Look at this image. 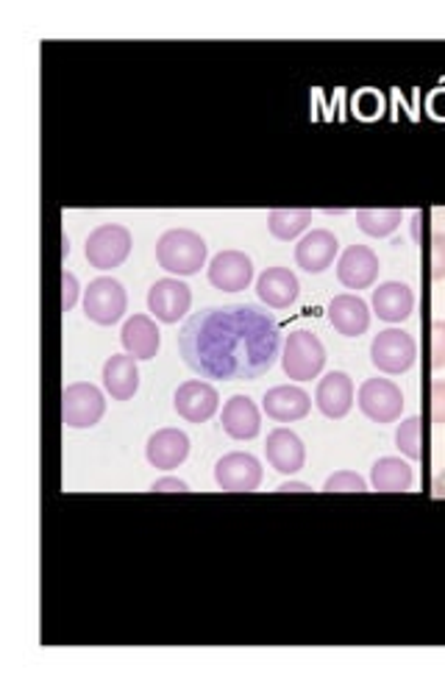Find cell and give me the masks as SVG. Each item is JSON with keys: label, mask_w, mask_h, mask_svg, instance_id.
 Instances as JSON below:
<instances>
[{"label": "cell", "mask_w": 445, "mask_h": 687, "mask_svg": "<svg viewBox=\"0 0 445 687\" xmlns=\"http://www.w3.org/2000/svg\"><path fill=\"white\" fill-rule=\"evenodd\" d=\"M418 360V346L414 337L401 332V328H387L378 332L376 340L371 342V362L387 376H401Z\"/></svg>", "instance_id": "277c9868"}, {"label": "cell", "mask_w": 445, "mask_h": 687, "mask_svg": "<svg viewBox=\"0 0 445 687\" xmlns=\"http://www.w3.org/2000/svg\"><path fill=\"white\" fill-rule=\"evenodd\" d=\"M298 292H301L298 276L287 267H267L256 279V296L270 310H290L298 301Z\"/></svg>", "instance_id": "2e32d148"}, {"label": "cell", "mask_w": 445, "mask_h": 687, "mask_svg": "<svg viewBox=\"0 0 445 687\" xmlns=\"http://www.w3.org/2000/svg\"><path fill=\"white\" fill-rule=\"evenodd\" d=\"M154 493H187V482H181V479H173V477H165V479H156L154 482Z\"/></svg>", "instance_id": "836d02e7"}, {"label": "cell", "mask_w": 445, "mask_h": 687, "mask_svg": "<svg viewBox=\"0 0 445 687\" xmlns=\"http://www.w3.org/2000/svg\"><path fill=\"white\" fill-rule=\"evenodd\" d=\"M215 482L226 493H251L262 484V465L254 454L231 451L217 459Z\"/></svg>", "instance_id": "9c48e42d"}, {"label": "cell", "mask_w": 445, "mask_h": 687, "mask_svg": "<svg viewBox=\"0 0 445 687\" xmlns=\"http://www.w3.org/2000/svg\"><path fill=\"white\" fill-rule=\"evenodd\" d=\"M104 393L87 382L68 384L62 393V421L70 429H93L104 418Z\"/></svg>", "instance_id": "52a82bcc"}, {"label": "cell", "mask_w": 445, "mask_h": 687, "mask_svg": "<svg viewBox=\"0 0 445 687\" xmlns=\"http://www.w3.org/2000/svg\"><path fill=\"white\" fill-rule=\"evenodd\" d=\"M179 351L201 378L254 382L278 360L281 332L267 312L251 304L206 306L181 326Z\"/></svg>", "instance_id": "6da1fadb"}, {"label": "cell", "mask_w": 445, "mask_h": 687, "mask_svg": "<svg viewBox=\"0 0 445 687\" xmlns=\"http://www.w3.org/2000/svg\"><path fill=\"white\" fill-rule=\"evenodd\" d=\"M222 432L231 439H254L262 432L260 407L248 396H234L222 407Z\"/></svg>", "instance_id": "44dd1931"}, {"label": "cell", "mask_w": 445, "mask_h": 687, "mask_svg": "<svg viewBox=\"0 0 445 687\" xmlns=\"http://www.w3.org/2000/svg\"><path fill=\"white\" fill-rule=\"evenodd\" d=\"M120 340H123V348L129 357H134V360H154L156 353H159V346H161V337H159V328H156V323L151 321L148 315H134L125 321L123 326V335H120Z\"/></svg>", "instance_id": "603a6c76"}, {"label": "cell", "mask_w": 445, "mask_h": 687, "mask_svg": "<svg viewBox=\"0 0 445 687\" xmlns=\"http://www.w3.org/2000/svg\"><path fill=\"white\" fill-rule=\"evenodd\" d=\"M414 292L404 281H384L373 290V312L384 323H401L412 315Z\"/></svg>", "instance_id": "7402d4cb"}, {"label": "cell", "mask_w": 445, "mask_h": 687, "mask_svg": "<svg viewBox=\"0 0 445 687\" xmlns=\"http://www.w3.org/2000/svg\"><path fill=\"white\" fill-rule=\"evenodd\" d=\"M173 403L176 412H179L184 421L206 423L215 415L217 407H220V396H217V390L212 384L201 382V378H190V382H184L179 390H176Z\"/></svg>", "instance_id": "7c38bea8"}, {"label": "cell", "mask_w": 445, "mask_h": 687, "mask_svg": "<svg viewBox=\"0 0 445 687\" xmlns=\"http://www.w3.org/2000/svg\"><path fill=\"white\" fill-rule=\"evenodd\" d=\"M262 409H265L267 418H273V421L292 423V421H303V418L310 415L312 401L301 387L278 384V387H273V390L265 393V398H262Z\"/></svg>", "instance_id": "e0dca14e"}, {"label": "cell", "mask_w": 445, "mask_h": 687, "mask_svg": "<svg viewBox=\"0 0 445 687\" xmlns=\"http://www.w3.org/2000/svg\"><path fill=\"white\" fill-rule=\"evenodd\" d=\"M432 421L445 423V378L432 382Z\"/></svg>", "instance_id": "d6a6232c"}, {"label": "cell", "mask_w": 445, "mask_h": 687, "mask_svg": "<svg viewBox=\"0 0 445 687\" xmlns=\"http://www.w3.org/2000/svg\"><path fill=\"white\" fill-rule=\"evenodd\" d=\"M340 251V242L328 229H315L296 245V262L306 273H323L332 267L334 256Z\"/></svg>", "instance_id": "ffe728a7"}, {"label": "cell", "mask_w": 445, "mask_h": 687, "mask_svg": "<svg viewBox=\"0 0 445 687\" xmlns=\"http://www.w3.org/2000/svg\"><path fill=\"white\" fill-rule=\"evenodd\" d=\"M131 254V234L125 226L106 224L98 226L87 237V260L98 270H115L123 265Z\"/></svg>", "instance_id": "ba28073f"}, {"label": "cell", "mask_w": 445, "mask_h": 687, "mask_svg": "<svg viewBox=\"0 0 445 687\" xmlns=\"http://www.w3.org/2000/svg\"><path fill=\"white\" fill-rule=\"evenodd\" d=\"M278 493H310V487H306L303 482H287L278 487Z\"/></svg>", "instance_id": "e575fe53"}, {"label": "cell", "mask_w": 445, "mask_h": 687, "mask_svg": "<svg viewBox=\"0 0 445 687\" xmlns=\"http://www.w3.org/2000/svg\"><path fill=\"white\" fill-rule=\"evenodd\" d=\"M156 262L176 276H195L206 265L204 237L190 229H170L156 242Z\"/></svg>", "instance_id": "7a4b0ae2"}, {"label": "cell", "mask_w": 445, "mask_h": 687, "mask_svg": "<svg viewBox=\"0 0 445 687\" xmlns=\"http://www.w3.org/2000/svg\"><path fill=\"white\" fill-rule=\"evenodd\" d=\"M323 490H326V493H365L368 484H365V479L359 477V473L340 471L326 479Z\"/></svg>", "instance_id": "f1b7e54d"}, {"label": "cell", "mask_w": 445, "mask_h": 687, "mask_svg": "<svg viewBox=\"0 0 445 687\" xmlns=\"http://www.w3.org/2000/svg\"><path fill=\"white\" fill-rule=\"evenodd\" d=\"M432 367H445V321L432 323Z\"/></svg>", "instance_id": "f546056e"}, {"label": "cell", "mask_w": 445, "mask_h": 687, "mask_svg": "<svg viewBox=\"0 0 445 687\" xmlns=\"http://www.w3.org/2000/svg\"><path fill=\"white\" fill-rule=\"evenodd\" d=\"M254 279V262L242 251H220L209 262V285L220 292H240Z\"/></svg>", "instance_id": "30bf717a"}, {"label": "cell", "mask_w": 445, "mask_h": 687, "mask_svg": "<svg viewBox=\"0 0 445 687\" xmlns=\"http://www.w3.org/2000/svg\"><path fill=\"white\" fill-rule=\"evenodd\" d=\"M337 279L348 290H368L378 279V256L368 245H351L337 262Z\"/></svg>", "instance_id": "4fadbf2b"}, {"label": "cell", "mask_w": 445, "mask_h": 687, "mask_svg": "<svg viewBox=\"0 0 445 687\" xmlns=\"http://www.w3.org/2000/svg\"><path fill=\"white\" fill-rule=\"evenodd\" d=\"M145 457L159 471H173L190 457V437L179 429H159L156 434H151Z\"/></svg>", "instance_id": "d6986e66"}, {"label": "cell", "mask_w": 445, "mask_h": 687, "mask_svg": "<svg viewBox=\"0 0 445 687\" xmlns=\"http://www.w3.org/2000/svg\"><path fill=\"white\" fill-rule=\"evenodd\" d=\"M373 490L378 493H407L414 482V473L404 459L382 457L371 471Z\"/></svg>", "instance_id": "d4e9b609"}, {"label": "cell", "mask_w": 445, "mask_h": 687, "mask_svg": "<svg viewBox=\"0 0 445 687\" xmlns=\"http://www.w3.org/2000/svg\"><path fill=\"white\" fill-rule=\"evenodd\" d=\"M192 304V292L179 279H159L148 290V312L161 323H179Z\"/></svg>", "instance_id": "8fae6325"}, {"label": "cell", "mask_w": 445, "mask_h": 687, "mask_svg": "<svg viewBox=\"0 0 445 687\" xmlns=\"http://www.w3.org/2000/svg\"><path fill=\"white\" fill-rule=\"evenodd\" d=\"M312 224V212L310 209H273L267 215V229L276 240L290 242L296 240L301 231L310 229Z\"/></svg>", "instance_id": "484cf974"}, {"label": "cell", "mask_w": 445, "mask_h": 687, "mask_svg": "<svg viewBox=\"0 0 445 687\" xmlns=\"http://www.w3.org/2000/svg\"><path fill=\"white\" fill-rule=\"evenodd\" d=\"M432 279H445V234H432Z\"/></svg>", "instance_id": "4dcf8cb0"}, {"label": "cell", "mask_w": 445, "mask_h": 687, "mask_svg": "<svg viewBox=\"0 0 445 687\" xmlns=\"http://www.w3.org/2000/svg\"><path fill=\"white\" fill-rule=\"evenodd\" d=\"M104 387L115 401L134 398V393L140 390V371H136L134 357H129V353L109 357L104 365Z\"/></svg>", "instance_id": "cb8c5ba5"}, {"label": "cell", "mask_w": 445, "mask_h": 687, "mask_svg": "<svg viewBox=\"0 0 445 687\" xmlns=\"http://www.w3.org/2000/svg\"><path fill=\"white\" fill-rule=\"evenodd\" d=\"M265 457L267 462L273 465V471L285 473V477H292L303 468L306 462V448H303L301 437L290 429H273L267 434L265 443Z\"/></svg>", "instance_id": "5bb4252c"}, {"label": "cell", "mask_w": 445, "mask_h": 687, "mask_svg": "<svg viewBox=\"0 0 445 687\" xmlns=\"http://www.w3.org/2000/svg\"><path fill=\"white\" fill-rule=\"evenodd\" d=\"M125 306H129V296L118 279L100 276V279L89 281L87 292H84V315L89 321L98 326H115L125 315Z\"/></svg>", "instance_id": "5b68a950"}, {"label": "cell", "mask_w": 445, "mask_h": 687, "mask_svg": "<svg viewBox=\"0 0 445 687\" xmlns=\"http://www.w3.org/2000/svg\"><path fill=\"white\" fill-rule=\"evenodd\" d=\"M404 212L401 209H359L357 226L365 231L368 237H389L401 226Z\"/></svg>", "instance_id": "4316f807"}, {"label": "cell", "mask_w": 445, "mask_h": 687, "mask_svg": "<svg viewBox=\"0 0 445 687\" xmlns=\"http://www.w3.org/2000/svg\"><path fill=\"white\" fill-rule=\"evenodd\" d=\"M396 446L404 457L421 459V418H407L396 429Z\"/></svg>", "instance_id": "83f0119b"}, {"label": "cell", "mask_w": 445, "mask_h": 687, "mask_svg": "<svg viewBox=\"0 0 445 687\" xmlns=\"http://www.w3.org/2000/svg\"><path fill=\"white\" fill-rule=\"evenodd\" d=\"M79 279H75L73 273L64 270L62 273V312H70L75 304H79Z\"/></svg>", "instance_id": "1f68e13d"}, {"label": "cell", "mask_w": 445, "mask_h": 687, "mask_svg": "<svg viewBox=\"0 0 445 687\" xmlns=\"http://www.w3.org/2000/svg\"><path fill=\"white\" fill-rule=\"evenodd\" d=\"M362 415L373 423H393L404 412V393L389 378H368L357 393Z\"/></svg>", "instance_id": "8992f818"}, {"label": "cell", "mask_w": 445, "mask_h": 687, "mask_svg": "<svg viewBox=\"0 0 445 687\" xmlns=\"http://www.w3.org/2000/svg\"><path fill=\"white\" fill-rule=\"evenodd\" d=\"M328 323L334 326V332H340L342 337H362L371 326V310L359 296H337L332 298L328 304Z\"/></svg>", "instance_id": "ac0fdd59"}, {"label": "cell", "mask_w": 445, "mask_h": 687, "mask_svg": "<svg viewBox=\"0 0 445 687\" xmlns=\"http://www.w3.org/2000/svg\"><path fill=\"white\" fill-rule=\"evenodd\" d=\"M323 365H326V348L317 340L312 332H292L285 342V353H281V367L292 382H312L321 376Z\"/></svg>", "instance_id": "3957f363"}, {"label": "cell", "mask_w": 445, "mask_h": 687, "mask_svg": "<svg viewBox=\"0 0 445 687\" xmlns=\"http://www.w3.org/2000/svg\"><path fill=\"white\" fill-rule=\"evenodd\" d=\"M315 403L328 421H340L353 407V382L348 373L332 371L321 378L315 393Z\"/></svg>", "instance_id": "9a60e30c"}]
</instances>
